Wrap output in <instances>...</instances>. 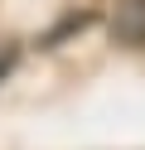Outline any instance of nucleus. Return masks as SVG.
<instances>
[{
    "label": "nucleus",
    "mask_w": 145,
    "mask_h": 150,
    "mask_svg": "<svg viewBox=\"0 0 145 150\" xmlns=\"http://www.w3.org/2000/svg\"><path fill=\"white\" fill-rule=\"evenodd\" d=\"M106 29L121 49H145V0H116L106 15Z\"/></svg>",
    "instance_id": "1"
},
{
    "label": "nucleus",
    "mask_w": 145,
    "mask_h": 150,
    "mask_svg": "<svg viewBox=\"0 0 145 150\" xmlns=\"http://www.w3.org/2000/svg\"><path fill=\"white\" fill-rule=\"evenodd\" d=\"M87 24H97V10H77V15H68V20H58L53 29L39 39V49H58V44H68L73 34H82Z\"/></svg>",
    "instance_id": "2"
},
{
    "label": "nucleus",
    "mask_w": 145,
    "mask_h": 150,
    "mask_svg": "<svg viewBox=\"0 0 145 150\" xmlns=\"http://www.w3.org/2000/svg\"><path fill=\"white\" fill-rule=\"evenodd\" d=\"M19 68V44H0V82Z\"/></svg>",
    "instance_id": "3"
}]
</instances>
